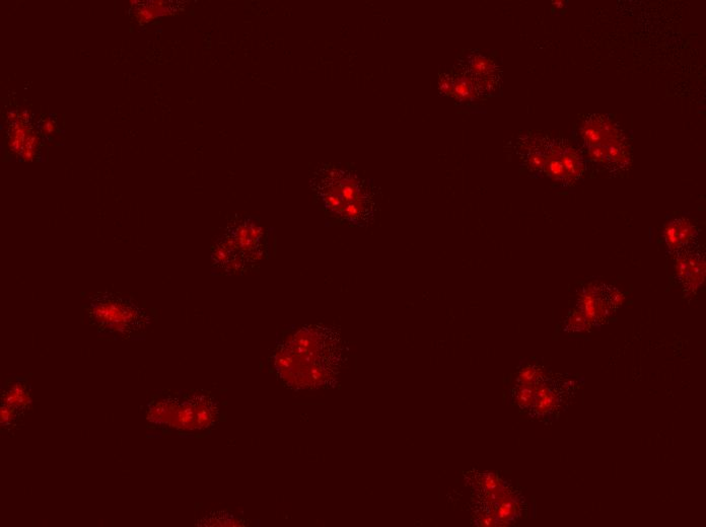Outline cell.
<instances>
[{
	"instance_id": "6da1fadb",
	"label": "cell",
	"mask_w": 706,
	"mask_h": 527,
	"mask_svg": "<svg viewBox=\"0 0 706 527\" xmlns=\"http://www.w3.org/2000/svg\"><path fill=\"white\" fill-rule=\"evenodd\" d=\"M342 348L334 331L322 326L301 329L274 356L278 376L292 389L325 387L338 373Z\"/></svg>"
},
{
	"instance_id": "7a4b0ae2",
	"label": "cell",
	"mask_w": 706,
	"mask_h": 527,
	"mask_svg": "<svg viewBox=\"0 0 706 527\" xmlns=\"http://www.w3.org/2000/svg\"><path fill=\"white\" fill-rule=\"evenodd\" d=\"M311 185L331 214L358 227H366L374 220V191L358 175L336 166L324 164L314 172Z\"/></svg>"
},
{
	"instance_id": "3957f363",
	"label": "cell",
	"mask_w": 706,
	"mask_h": 527,
	"mask_svg": "<svg viewBox=\"0 0 706 527\" xmlns=\"http://www.w3.org/2000/svg\"><path fill=\"white\" fill-rule=\"evenodd\" d=\"M264 229L251 219L237 221L212 248V264L225 274H241L261 262L266 253Z\"/></svg>"
},
{
	"instance_id": "277c9868",
	"label": "cell",
	"mask_w": 706,
	"mask_h": 527,
	"mask_svg": "<svg viewBox=\"0 0 706 527\" xmlns=\"http://www.w3.org/2000/svg\"><path fill=\"white\" fill-rule=\"evenodd\" d=\"M88 313L100 332L114 336H132L149 322L147 313L136 303L113 293L96 295L88 305Z\"/></svg>"
},
{
	"instance_id": "5b68a950",
	"label": "cell",
	"mask_w": 706,
	"mask_h": 527,
	"mask_svg": "<svg viewBox=\"0 0 706 527\" xmlns=\"http://www.w3.org/2000/svg\"><path fill=\"white\" fill-rule=\"evenodd\" d=\"M216 417V406L204 396L190 398L182 404L178 400H164L149 413V420L153 423L189 430L208 427Z\"/></svg>"
},
{
	"instance_id": "8992f818",
	"label": "cell",
	"mask_w": 706,
	"mask_h": 527,
	"mask_svg": "<svg viewBox=\"0 0 706 527\" xmlns=\"http://www.w3.org/2000/svg\"><path fill=\"white\" fill-rule=\"evenodd\" d=\"M531 389V406L529 411L539 419H554L566 410L575 396V383L564 381H536L525 383Z\"/></svg>"
},
{
	"instance_id": "52a82bcc",
	"label": "cell",
	"mask_w": 706,
	"mask_h": 527,
	"mask_svg": "<svg viewBox=\"0 0 706 527\" xmlns=\"http://www.w3.org/2000/svg\"><path fill=\"white\" fill-rule=\"evenodd\" d=\"M464 67L475 81L480 94L491 92L496 86V66L488 57L471 54L464 63Z\"/></svg>"
},
{
	"instance_id": "ba28073f",
	"label": "cell",
	"mask_w": 706,
	"mask_h": 527,
	"mask_svg": "<svg viewBox=\"0 0 706 527\" xmlns=\"http://www.w3.org/2000/svg\"><path fill=\"white\" fill-rule=\"evenodd\" d=\"M453 77V94L459 102H472L475 100L480 92L465 67L458 69Z\"/></svg>"
},
{
	"instance_id": "9c48e42d",
	"label": "cell",
	"mask_w": 706,
	"mask_h": 527,
	"mask_svg": "<svg viewBox=\"0 0 706 527\" xmlns=\"http://www.w3.org/2000/svg\"><path fill=\"white\" fill-rule=\"evenodd\" d=\"M691 233H692V227L685 221L684 222L677 221V222L672 223L666 231L668 242L675 248L685 244L690 238Z\"/></svg>"
},
{
	"instance_id": "30bf717a",
	"label": "cell",
	"mask_w": 706,
	"mask_h": 527,
	"mask_svg": "<svg viewBox=\"0 0 706 527\" xmlns=\"http://www.w3.org/2000/svg\"><path fill=\"white\" fill-rule=\"evenodd\" d=\"M29 135V130L26 124L24 123V120L21 117L18 118L16 121L14 122L12 132L10 134V147L12 151L18 153L20 155H22L25 143H26Z\"/></svg>"
},
{
	"instance_id": "8fae6325",
	"label": "cell",
	"mask_w": 706,
	"mask_h": 527,
	"mask_svg": "<svg viewBox=\"0 0 706 527\" xmlns=\"http://www.w3.org/2000/svg\"><path fill=\"white\" fill-rule=\"evenodd\" d=\"M701 261L694 260L693 258L685 259L679 262V274L681 277L687 281V284L692 283L694 286L697 280L701 279L703 269H701Z\"/></svg>"
},
{
	"instance_id": "7c38bea8",
	"label": "cell",
	"mask_w": 706,
	"mask_h": 527,
	"mask_svg": "<svg viewBox=\"0 0 706 527\" xmlns=\"http://www.w3.org/2000/svg\"><path fill=\"white\" fill-rule=\"evenodd\" d=\"M151 3L153 4L143 5L142 8H138L136 10V16L137 21L141 23V24L151 22V20L157 18V16L168 14L166 10H164L163 8V1H153Z\"/></svg>"
},
{
	"instance_id": "4fadbf2b",
	"label": "cell",
	"mask_w": 706,
	"mask_h": 527,
	"mask_svg": "<svg viewBox=\"0 0 706 527\" xmlns=\"http://www.w3.org/2000/svg\"><path fill=\"white\" fill-rule=\"evenodd\" d=\"M29 402V396L27 395L25 387L22 385H14V389H10L4 398V404L12 407L16 410H21Z\"/></svg>"
},
{
	"instance_id": "5bb4252c",
	"label": "cell",
	"mask_w": 706,
	"mask_h": 527,
	"mask_svg": "<svg viewBox=\"0 0 706 527\" xmlns=\"http://www.w3.org/2000/svg\"><path fill=\"white\" fill-rule=\"evenodd\" d=\"M440 90L442 94L452 97L453 94V77L451 75H442L440 77Z\"/></svg>"
},
{
	"instance_id": "9a60e30c",
	"label": "cell",
	"mask_w": 706,
	"mask_h": 527,
	"mask_svg": "<svg viewBox=\"0 0 706 527\" xmlns=\"http://www.w3.org/2000/svg\"><path fill=\"white\" fill-rule=\"evenodd\" d=\"M42 129H43V131L45 132L46 134H50V133L53 132L55 130L54 122L52 121L51 119L46 120V121H44Z\"/></svg>"
},
{
	"instance_id": "2e32d148",
	"label": "cell",
	"mask_w": 706,
	"mask_h": 527,
	"mask_svg": "<svg viewBox=\"0 0 706 527\" xmlns=\"http://www.w3.org/2000/svg\"><path fill=\"white\" fill-rule=\"evenodd\" d=\"M130 3H131L132 6H134H134L138 5V4H137V3H138V1H137V0H132V1H130Z\"/></svg>"
}]
</instances>
